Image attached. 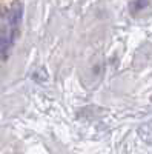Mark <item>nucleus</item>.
I'll return each mask as SVG.
<instances>
[{"label": "nucleus", "mask_w": 152, "mask_h": 154, "mask_svg": "<svg viewBox=\"0 0 152 154\" xmlns=\"http://www.w3.org/2000/svg\"><path fill=\"white\" fill-rule=\"evenodd\" d=\"M20 20H22V8L17 6V8L12 9L11 16H9V25L12 26V29H14V31H17V26H19Z\"/></svg>", "instance_id": "1"}, {"label": "nucleus", "mask_w": 152, "mask_h": 154, "mask_svg": "<svg viewBox=\"0 0 152 154\" xmlns=\"http://www.w3.org/2000/svg\"><path fill=\"white\" fill-rule=\"evenodd\" d=\"M148 5H149V0H132L131 2V11L132 12H138V11L145 9Z\"/></svg>", "instance_id": "2"}, {"label": "nucleus", "mask_w": 152, "mask_h": 154, "mask_svg": "<svg viewBox=\"0 0 152 154\" xmlns=\"http://www.w3.org/2000/svg\"><path fill=\"white\" fill-rule=\"evenodd\" d=\"M5 23V12H3V9L0 8V25H3Z\"/></svg>", "instance_id": "3"}]
</instances>
